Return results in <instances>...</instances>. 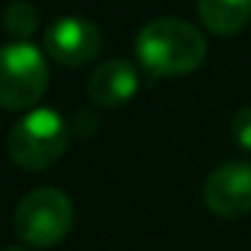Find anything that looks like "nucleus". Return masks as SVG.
I'll use <instances>...</instances> for the list:
<instances>
[{
  "mask_svg": "<svg viewBox=\"0 0 251 251\" xmlns=\"http://www.w3.org/2000/svg\"><path fill=\"white\" fill-rule=\"evenodd\" d=\"M205 51L208 46L200 30L181 19H154L135 38L138 62L157 78L192 73L205 60Z\"/></svg>",
  "mask_w": 251,
  "mask_h": 251,
  "instance_id": "nucleus-1",
  "label": "nucleus"
},
{
  "mask_svg": "<svg viewBox=\"0 0 251 251\" xmlns=\"http://www.w3.org/2000/svg\"><path fill=\"white\" fill-rule=\"evenodd\" d=\"M68 143V122L51 108H33L11 127L8 154L25 170H46L65 154Z\"/></svg>",
  "mask_w": 251,
  "mask_h": 251,
  "instance_id": "nucleus-2",
  "label": "nucleus"
},
{
  "mask_svg": "<svg viewBox=\"0 0 251 251\" xmlns=\"http://www.w3.org/2000/svg\"><path fill=\"white\" fill-rule=\"evenodd\" d=\"M49 87L46 60L33 44L14 41L0 46V108L25 111L44 98Z\"/></svg>",
  "mask_w": 251,
  "mask_h": 251,
  "instance_id": "nucleus-3",
  "label": "nucleus"
},
{
  "mask_svg": "<svg viewBox=\"0 0 251 251\" xmlns=\"http://www.w3.org/2000/svg\"><path fill=\"white\" fill-rule=\"evenodd\" d=\"M73 227V205L65 192L41 186L22 197L14 213V229L30 246L49 249L60 243Z\"/></svg>",
  "mask_w": 251,
  "mask_h": 251,
  "instance_id": "nucleus-4",
  "label": "nucleus"
},
{
  "mask_svg": "<svg viewBox=\"0 0 251 251\" xmlns=\"http://www.w3.org/2000/svg\"><path fill=\"white\" fill-rule=\"evenodd\" d=\"M202 200L216 216L238 219L251 211V162L232 159L213 170L202 184Z\"/></svg>",
  "mask_w": 251,
  "mask_h": 251,
  "instance_id": "nucleus-5",
  "label": "nucleus"
},
{
  "mask_svg": "<svg viewBox=\"0 0 251 251\" xmlns=\"http://www.w3.org/2000/svg\"><path fill=\"white\" fill-rule=\"evenodd\" d=\"M44 46L49 51L51 60H57L60 65L78 68L92 62L100 54L103 46V35L92 22L81 17H62L46 30Z\"/></svg>",
  "mask_w": 251,
  "mask_h": 251,
  "instance_id": "nucleus-6",
  "label": "nucleus"
},
{
  "mask_svg": "<svg viewBox=\"0 0 251 251\" xmlns=\"http://www.w3.org/2000/svg\"><path fill=\"white\" fill-rule=\"evenodd\" d=\"M141 87V78L132 62L108 60L89 76V98L98 105H122L132 98Z\"/></svg>",
  "mask_w": 251,
  "mask_h": 251,
  "instance_id": "nucleus-7",
  "label": "nucleus"
},
{
  "mask_svg": "<svg viewBox=\"0 0 251 251\" xmlns=\"http://www.w3.org/2000/svg\"><path fill=\"white\" fill-rule=\"evenodd\" d=\"M197 11L211 33L235 35L251 22V0H197Z\"/></svg>",
  "mask_w": 251,
  "mask_h": 251,
  "instance_id": "nucleus-8",
  "label": "nucleus"
},
{
  "mask_svg": "<svg viewBox=\"0 0 251 251\" xmlns=\"http://www.w3.org/2000/svg\"><path fill=\"white\" fill-rule=\"evenodd\" d=\"M3 27L14 41H27L38 27V8L30 0H14L3 11Z\"/></svg>",
  "mask_w": 251,
  "mask_h": 251,
  "instance_id": "nucleus-9",
  "label": "nucleus"
},
{
  "mask_svg": "<svg viewBox=\"0 0 251 251\" xmlns=\"http://www.w3.org/2000/svg\"><path fill=\"white\" fill-rule=\"evenodd\" d=\"M232 138L240 149L251 151V105H243V108L235 111L232 116Z\"/></svg>",
  "mask_w": 251,
  "mask_h": 251,
  "instance_id": "nucleus-10",
  "label": "nucleus"
},
{
  "mask_svg": "<svg viewBox=\"0 0 251 251\" xmlns=\"http://www.w3.org/2000/svg\"><path fill=\"white\" fill-rule=\"evenodd\" d=\"M6 251H27V249H22V246H11V249H6Z\"/></svg>",
  "mask_w": 251,
  "mask_h": 251,
  "instance_id": "nucleus-11",
  "label": "nucleus"
}]
</instances>
